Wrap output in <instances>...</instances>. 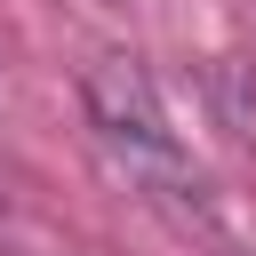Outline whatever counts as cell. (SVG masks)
Segmentation results:
<instances>
[{
    "mask_svg": "<svg viewBox=\"0 0 256 256\" xmlns=\"http://www.w3.org/2000/svg\"><path fill=\"white\" fill-rule=\"evenodd\" d=\"M80 104H88L96 144H104L136 184H160V192L184 184V144H176L168 112H160V88H152V72H144L136 56H96V64L80 72Z\"/></svg>",
    "mask_w": 256,
    "mask_h": 256,
    "instance_id": "obj_1",
    "label": "cell"
}]
</instances>
